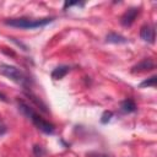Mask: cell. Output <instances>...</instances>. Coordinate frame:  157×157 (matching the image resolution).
Listing matches in <instances>:
<instances>
[{"mask_svg":"<svg viewBox=\"0 0 157 157\" xmlns=\"http://www.w3.org/2000/svg\"><path fill=\"white\" fill-rule=\"evenodd\" d=\"M155 69V63L151 59H144L139 64H136L132 67V72H141V71H148Z\"/></svg>","mask_w":157,"mask_h":157,"instance_id":"6","label":"cell"},{"mask_svg":"<svg viewBox=\"0 0 157 157\" xmlns=\"http://www.w3.org/2000/svg\"><path fill=\"white\" fill-rule=\"evenodd\" d=\"M74 5H80V6H82L83 4H82V2H78V1H75V2H65V5H64V9H66V7H70V6H74Z\"/></svg>","mask_w":157,"mask_h":157,"instance_id":"14","label":"cell"},{"mask_svg":"<svg viewBox=\"0 0 157 157\" xmlns=\"http://www.w3.org/2000/svg\"><path fill=\"white\" fill-rule=\"evenodd\" d=\"M69 71H70V66H67V65L56 66V67L52 71V78H54V80H60V78H63Z\"/></svg>","mask_w":157,"mask_h":157,"instance_id":"7","label":"cell"},{"mask_svg":"<svg viewBox=\"0 0 157 157\" xmlns=\"http://www.w3.org/2000/svg\"><path fill=\"white\" fill-rule=\"evenodd\" d=\"M54 18L44 17V18H28V17H18V18H7L4 21L6 26L16 27V28H25V29H33L44 27L48 23L53 22Z\"/></svg>","mask_w":157,"mask_h":157,"instance_id":"1","label":"cell"},{"mask_svg":"<svg viewBox=\"0 0 157 157\" xmlns=\"http://www.w3.org/2000/svg\"><path fill=\"white\" fill-rule=\"evenodd\" d=\"M140 37L142 40L148 42V43H155V38H156V31L153 26L150 25H145L141 27L140 29Z\"/></svg>","mask_w":157,"mask_h":157,"instance_id":"5","label":"cell"},{"mask_svg":"<svg viewBox=\"0 0 157 157\" xmlns=\"http://www.w3.org/2000/svg\"><path fill=\"white\" fill-rule=\"evenodd\" d=\"M0 99H2V101H5V102H6V98H5V96H4V94H1V93H0Z\"/></svg>","mask_w":157,"mask_h":157,"instance_id":"15","label":"cell"},{"mask_svg":"<svg viewBox=\"0 0 157 157\" xmlns=\"http://www.w3.org/2000/svg\"><path fill=\"white\" fill-rule=\"evenodd\" d=\"M156 78H157L156 76H151L150 78L142 81L139 86H140V87H155V86H156Z\"/></svg>","mask_w":157,"mask_h":157,"instance_id":"10","label":"cell"},{"mask_svg":"<svg viewBox=\"0 0 157 157\" xmlns=\"http://www.w3.org/2000/svg\"><path fill=\"white\" fill-rule=\"evenodd\" d=\"M31 120H32V123L37 126V129H39L40 131H43L44 134H53L54 132V130H55V128H54V125L52 124V123H49V121H47V120H44L43 118H40L36 112L31 115V118H29Z\"/></svg>","mask_w":157,"mask_h":157,"instance_id":"3","label":"cell"},{"mask_svg":"<svg viewBox=\"0 0 157 157\" xmlns=\"http://www.w3.org/2000/svg\"><path fill=\"white\" fill-rule=\"evenodd\" d=\"M0 74L7 78H10L11 81L26 87L29 83V78L16 66L9 65V64H1L0 65Z\"/></svg>","mask_w":157,"mask_h":157,"instance_id":"2","label":"cell"},{"mask_svg":"<svg viewBox=\"0 0 157 157\" xmlns=\"http://www.w3.org/2000/svg\"><path fill=\"white\" fill-rule=\"evenodd\" d=\"M120 109L124 112V113H132L136 110V104L132 99L128 98V99H124L121 103H120Z\"/></svg>","mask_w":157,"mask_h":157,"instance_id":"9","label":"cell"},{"mask_svg":"<svg viewBox=\"0 0 157 157\" xmlns=\"http://www.w3.org/2000/svg\"><path fill=\"white\" fill-rule=\"evenodd\" d=\"M33 152H34V155H36L37 157H42V156L45 153V151H44L40 146H38V145H36V146L33 147Z\"/></svg>","mask_w":157,"mask_h":157,"instance_id":"12","label":"cell"},{"mask_svg":"<svg viewBox=\"0 0 157 157\" xmlns=\"http://www.w3.org/2000/svg\"><path fill=\"white\" fill-rule=\"evenodd\" d=\"M112 117H113V113L112 112H108V110H105L103 114H102V118H101V121L103 123V124H105V123H108V121H110V119H112Z\"/></svg>","mask_w":157,"mask_h":157,"instance_id":"11","label":"cell"},{"mask_svg":"<svg viewBox=\"0 0 157 157\" xmlns=\"http://www.w3.org/2000/svg\"><path fill=\"white\" fill-rule=\"evenodd\" d=\"M6 131H7V126L5 125V123L2 120H0V136H2Z\"/></svg>","mask_w":157,"mask_h":157,"instance_id":"13","label":"cell"},{"mask_svg":"<svg viewBox=\"0 0 157 157\" xmlns=\"http://www.w3.org/2000/svg\"><path fill=\"white\" fill-rule=\"evenodd\" d=\"M139 12H140V10H139L137 7H131V9L126 10V11L123 13L121 18H120V22H121V25H123V26H125V27H129V26H131V25L134 23L135 18L137 17Z\"/></svg>","mask_w":157,"mask_h":157,"instance_id":"4","label":"cell"},{"mask_svg":"<svg viewBox=\"0 0 157 157\" xmlns=\"http://www.w3.org/2000/svg\"><path fill=\"white\" fill-rule=\"evenodd\" d=\"M105 40L108 43H114V44H124L128 42V39L125 37H123L121 34H118V33H114V32H110L107 34L105 37Z\"/></svg>","mask_w":157,"mask_h":157,"instance_id":"8","label":"cell"}]
</instances>
